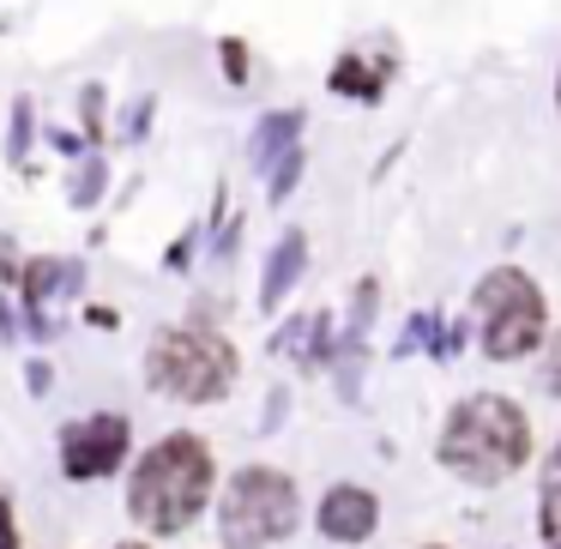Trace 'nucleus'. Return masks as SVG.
<instances>
[{"instance_id": "obj_4", "label": "nucleus", "mask_w": 561, "mask_h": 549, "mask_svg": "<svg viewBox=\"0 0 561 549\" xmlns=\"http://www.w3.org/2000/svg\"><path fill=\"white\" fill-rule=\"evenodd\" d=\"M477 314H483L489 356H525L543 339V296L519 272H489L483 290H477Z\"/></svg>"}, {"instance_id": "obj_5", "label": "nucleus", "mask_w": 561, "mask_h": 549, "mask_svg": "<svg viewBox=\"0 0 561 549\" xmlns=\"http://www.w3.org/2000/svg\"><path fill=\"white\" fill-rule=\"evenodd\" d=\"M296 519V489L278 471H242L224 489V537L236 549H260L272 537H284Z\"/></svg>"}, {"instance_id": "obj_7", "label": "nucleus", "mask_w": 561, "mask_h": 549, "mask_svg": "<svg viewBox=\"0 0 561 549\" xmlns=\"http://www.w3.org/2000/svg\"><path fill=\"white\" fill-rule=\"evenodd\" d=\"M320 531L339 537V544L368 537L375 531V495H363V489H332L327 507H320Z\"/></svg>"}, {"instance_id": "obj_11", "label": "nucleus", "mask_w": 561, "mask_h": 549, "mask_svg": "<svg viewBox=\"0 0 561 549\" xmlns=\"http://www.w3.org/2000/svg\"><path fill=\"white\" fill-rule=\"evenodd\" d=\"M549 392H561V344H556V363H549Z\"/></svg>"}, {"instance_id": "obj_3", "label": "nucleus", "mask_w": 561, "mask_h": 549, "mask_svg": "<svg viewBox=\"0 0 561 549\" xmlns=\"http://www.w3.org/2000/svg\"><path fill=\"white\" fill-rule=\"evenodd\" d=\"M151 380L158 392H175V399H218L236 380V351L211 332H163L151 344Z\"/></svg>"}, {"instance_id": "obj_6", "label": "nucleus", "mask_w": 561, "mask_h": 549, "mask_svg": "<svg viewBox=\"0 0 561 549\" xmlns=\"http://www.w3.org/2000/svg\"><path fill=\"white\" fill-rule=\"evenodd\" d=\"M122 453H127V423H122V416H91V423L67 428V471H73V477L115 471Z\"/></svg>"}, {"instance_id": "obj_1", "label": "nucleus", "mask_w": 561, "mask_h": 549, "mask_svg": "<svg viewBox=\"0 0 561 549\" xmlns=\"http://www.w3.org/2000/svg\"><path fill=\"white\" fill-rule=\"evenodd\" d=\"M211 489V453L194 435H170L139 459L134 471V519H146L151 531H182Z\"/></svg>"}, {"instance_id": "obj_10", "label": "nucleus", "mask_w": 561, "mask_h": 549, "mask_svg": "<svg viewBox=\"0 0 561 549\" xmlns=\"http://www.w3.org/2000/svg\"><path fill=\"white\" fill-rule=\"evenodd\" d=\"M543 513H549V525H561V447H556L549 477H543Z\"/></svg>"}, {"instance_id": "obj_2", "label": "nucleus", "mask_w": 561, "mask_h": 549, "mask_svg": "<svg viewBox=\"0 0 561 549\" xmlns=\"http://www.w3.org/2000/svg\"><path fill=\"white\" fill-rule=\"evenodd\" d=\"M531 453V423L525 411H513L507 399H471L453 411L447 435H440V459L453 471H465L471 483H501L507 471H519Z\"/></svg>"}, {"instance_id": "obj_12", "label": "nucleus", "mask_w": 561, "mask_h": 549, "mask_svg": "<svg viewBox=\"0 0 561 549\" xmlns=\"http://www.w3.org/2000/svg\"><path fill=\"white\" fill-rule=\"evenodd\" d=\"M556 549H561V544H556Z\"/></svg>"}, {"instance_id": "obj_9", "label": "nucleus", "mask_w": 561, "mask_h": 549, "mask_svg": "<svg viewBox=\"0 0 561 549\" xmlns=\"http://www.w3.org/2000/svg\"><path fill=\"white\" fill-rule=\"evenodd\" d=\"M296 134V115H278V122H266L260 127V158H272V151H290L284 139Z\"/></svg>"}, {"instance_id": "obj_8", "label": "nucleus", "mask_w": 561, "mask_h": 549, "mask_svg": "<svg viewBox=\"0 0 561 549\" xmlns=\"http://www.w3.org/2000/svg\"><path fill=\"white\" fill-rule=\"evenodd\" d=\"M296 272H302V236H284V242H278V260L266 266V302H278V296L290 290Z\"/></svg>"}]
</instances>
